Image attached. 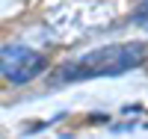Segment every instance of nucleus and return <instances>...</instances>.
Here are the masks:
<instances>
[{
    "instance_id": "nucleus-1",
    "label": "nucleus",
    "mask_w": 148,
    "mask_h": 139,
    "mask_svg": "<svg viewBox=\"0 0 148 139\" xmlns=\"http://www.w3.org/2000/svg\"><path fill=\"white\" fill-rule=\"evenodd\" d=\"M148 56V47L142 42H125V45H107L95 47L89 53L71 59L68 65L56 68L53 80L56 83H83L95 77H119L125 71L139 68Z\"/></svg>"
},
{
    "instance_id": "nucleus-2",
    "label": "nucleus",
    "mask_w": 148,
    "mask_h": 139,
    "mask_svg": "<svg viewBox=\"0 0 148 139\" xmlns=\"http://www.w3.org/2000/svg\"><path fill=\"white\" fill-rule=\"evenodd\" d=\"M113 3L110 0H56L47 6V24L59 33H86L95 27H107L113 21Z\"/></svg>"
},
{
    "instance_id": "nucleus-3",
    "label": "nucleus",
    "mask_w": 148,
    "mask_h": 139,
    "mask_svg": "<svg viewBox=\"0 0 148 139\" xmlns=\"http://www.w3.org/2000/svg\"><path fill=\"white\" fill-rule=\"evenodd\" d=\"M47 68V59L42 53H36V50L30 47H24V45H9L3 47V77L9 83H30L36 80L39 74Z\"/></svg>"
},
{
    "instance_id": "nucleus-4",
    "label": "nucleus",
    "mask_w": 148,
    "mask_h": 139,
    "mask_svg": "<svg viewBox=\"0 0 148 139\" xmlns=\"http://www.w3.org/2000/svg\"><path fill=\"white\" fill-rule=\"evenodd\" d=\"M133 21H136L142 30H148V3H145V6H142V9L136 12V15H133Z\"/></svg>"
}]
</instances>
